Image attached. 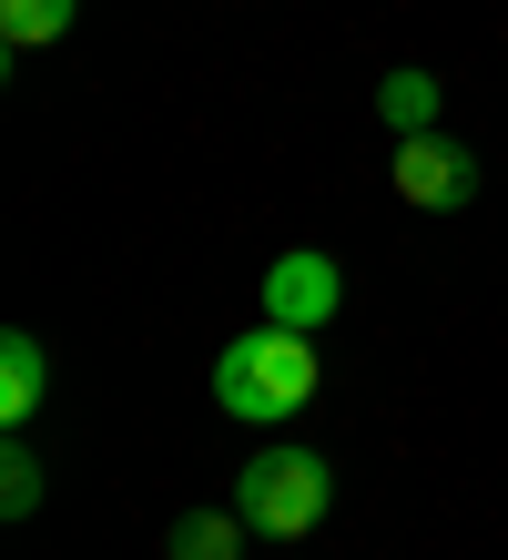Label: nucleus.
<instances>
[{
    "mask_svg": "<svg viewBox=\"0 0 508 560\" xmlns=\"http://www.w3.org/2000/svg\"><path fill=\"white\" fill-rule=\"evenodd\" d=\"M305 398H316V337H305V326H275V316H264L255 337H234L214 357V408L245 418V428H275Z\"/></svg>",
    "mask_w": 508,
    "mask_h": 560,
    "instance_id": "1",
    "label": "nucleus"
},
{
    "mask_svg": "<svg viewBox=\"0 0 508 560\" xmlns=\"http://www.w3.org/2000/svg\"><path fill=\"white\" fill-rule=\"evenodd\" d=\"M326 500H335V479H326L316 448H255L245 479H234V510H245V530H264V540H305L326 520Z\"/></svg>",
    "mask_w": 508,
    "mask_h": 560,
    "instance_id": "2",
    "label": "nucleus"
},
{
    "mask_svg": "<svg viewBox=\"0 0 508 560\" xmlns=\"http://www.w3.org/2000/svg\"><path fill=\"white\" fill-rule=\"evenodd\" d=\"M387 174H397L406 205H427V214H448V205L479 194V163H468V143H448V133H406Z\"/></svg>",
    "mask_w": 508,
    "mask_h": 560,
    "instance_id": "3",
    "label": "nucleus"
},
{
    "mask_svg": "<svg viewBox=\"0 0 508 560\" xmlns=\"http://www.w3.org/2000/svg\"><path fill=\"white\" fill-rule=\"evenodd\" d=\"M335 306H346V276H335L316 245H295V255L264 266V316H275V326H305V337H316Z\"/></svg>",
    "mask_w": 508,
    "mask_h": 560,
    "instance_id": "4",
    "label": "nucleus"
},
{
    "mask_svg": "<svg viewBox=\"0 0 508 560\" xmlns=\"http://www.w3.org/2000/svg\"><path fill=\"white\" fill-rule=\"evenodd\" d=\"M42 398H51V357H42L31 326H11V337H0V418L31 428V418H42Z\"/></svg>",
    "mask_w": 508,
    "mask_h": 560,
    "instance_id": "5",
    "label": "nucleus"
},
{
    "mask_svg": "<svg viewBox=\"0 0 508 560\" xmlns=\"http://www.w3.org/2000/svg\"><path fill=\"white\" fill-rule=\"evenodd\" d=\"M377 113H387V133H437V72H387L377 82Z\"/></svg>",
    "mask_w": 508,
    "mask_h": 560,
    "instance_id": "6",
    "label": "nucleus"
},
{
    "mask_svg": "<svg viewBox=\"0 0 508 560\" xmlns=\"http://www.w3.org/2000/svg\"><path fill=\"white\" fill-rule=\"evenodd\" d=\"M245 550V510H184L174 520V560H234Z\"/></svg>",
    "mask_w": 508,
    "mask_h": 560,
    "instance_id": "7",
    "label": "nucleus"
},
{
    "mask_svg": "<svg viewBox=\"0 0 508 560\" xmlns=\"http://www.w3.org/2000/svg\"><path fill=\"white\" fill-rule=\"evenodd\" d=\"M72 11H82V0H0V42H11V51H42V42L72 31Z\"/></svg>",
    "mask_w": 508,
    "mask_h": 560,
    "instance_id": "8",
    "label": "nucleus"
},
{
    "mask_svg": "<svg viewBox=\"0 0 508 560\" xmlns=\"http://www.w3.org/2000/svg\"><path fill=\"white\" fill-rule=\"evenodd\" d=\"M0 510H11V520L42 510V458H31L21 439H11V458H0Z\"/></svg>",
    "mask_w": 508,
    "mask_h": 560,
    "instance_id": "9",
    "label": "nucleus"
}]
</instances>
